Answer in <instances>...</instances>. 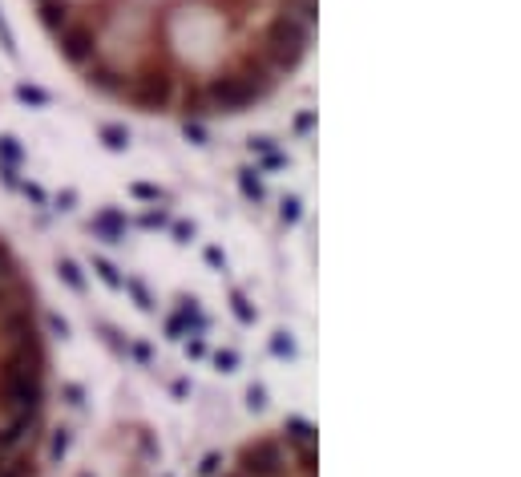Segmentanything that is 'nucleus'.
<instances>
[{
  "label": "nucleus",
  "instance_id": "nucleus-1",
  "mask_svg": "<svg viewBox=\"0 0 521 477\" xmlns=\"http://www.w3.org/2000/svg\"><path fill=\"white\" fill-rule=\"evenodd\" d=\"M89 231L97 238H105V243H125V218L118 211H101V215H94Z\"/></svg>",
  "mask_w": 521,
  "mask_h": 477
},
{
  "label": "nucleus",
  "instance_id": "nucleus-2",
  "mask_svg": "<svg viewBox=\"0 0 521 477\" xmlns=\"http://www.w3.org/2000/svg\"><path fill=\"white\" fill-rule=\"evenodd\" d=\"M238 191L247 194L251 202H263V198H267V191H263V178H259V166L238 170Z\"/></svg>",
  "mask_w": 521,
  "mask_h": 477
},
{
  "label": "nucleus",
  "instance_id": "nucleus-3",
  "mask_svg": "<svg viewBox=\"0 0 521 477\" xmlns=\"http://www.w3.org/2000/svg\"><path fill=\"white\" fill-rule=\"evenodd\" d=\"M94 271H97V279H101L105 287L121 291V284H125V279H121V271H118V267H114L109 259H105V255H94Z\"/></svg>",
  "mask_w": 521,
  "mask_h": 477
},
{
  "label": "nucleus",
  "instance_id": "nucleus-4",
  "mask_svg": "<svg viewBox=\"0 0 521 477\" xmlns=\"http://www.w3.org/2000/svg\"><path fill=\"white\" fill-rule=\"evenodd\" d=\"M57 271H61V279L69 284V291H77V295L85 291V275H81V267L73 259H57Z\"/></svg>",
  "mask_w": 521,
  "mask_h": 477
},
{
  "label": "nucleus",
  "instance_id": "nucleus-5",
  "mask_svg": "<svg viewBox=\"0 0 521 477\" xmlns=\"http://www.w3.org/2000/svg\"><path fill=\"white\" fill-rule=\"evenodd\" d=\"M17 97H21L24 105H33V110H45V105H48V94L41 89V85H28V81L17 85Z\"/></svg>",
  "mask_w": 521,
  "mask_h": 477
},
{
  "label": "nucleus",
  "instance_id": "nucleus-6",
  "mask_svg": "<svg viewBox=\"0 0 521 477\" xmlns=\"http://www.w3.org/2000/svg\"><path fill=\"white\" fill-rule=\"evenodd\" d=\"M21 158H24L21 142H17V138H8V134H4V138H0V166H17V162H21Z\"/></svg>",
  "mask_w": 521,
  "mask_h": 477
},
{
  "label": "nucleus",
  "instance_id": "nucleus-7",
  "mask_svg": "<svg viewBox=\"0 0 521 477\" xmlns=\"http://www.w3.org/2000/svg\"><path fill=\"white\" fill-rule=\"evenodd\" d=\"M101 142L109 146V150H125V146H130V134H125L121 125H101Z\"/></svg>",
  "mask_w": 521,
  "mask_h": 477
},
{
  "label": "nucleus",
  "instance_id": "nucleus-8",
  "mask_svg": "<svg viewBox=\"0 0 521 477\" xmlns=\"http://www.w3.org/2000/svg\"><path fill=\"white\" fill-rule=\"evenodd\" d=\"M121 287H125V291H130V295L138 300V308H142V311H154V300H150V291H145L142 279H125Z\"/></svg>",
  "mask_w": 521,
  "mask_h": 477
},
{
  "label": "nucleus",
  "instance_id": "nucleus-9",
  "mask_svg": "<svg viewBox=\"0 0 521 477\" xmlns=\"http://www.w3.org/2000/svg\"><path fill=\"white\" fill-rule=\"evenodd\" d=\"M271 352H275V356H283V360H295V340H291L287 332H275V336H271Z\"/></svg>",
  "mask_w": 521,
  "mask_h": 477
},
{
  "label": "nucleus",
  "instance_id": "nucleus-10",
  "mask_svg": "<svg viewBox=\"0 0 521 477\" xmlns=\"http://www.w3.org/2000/svg\"><path fill=\"white\" fill-rule=\"evenodd\" d=\"M299 215H303V211H299V198H295V194L279 202V218H283V227H295V223H299Z\"/></svg>",
  "mask_w": 521,
  "mask_h": 477
},
{
  "label": "nucleus",
  "instance_id": "nucleus-11",
  "mask_svg": "<svg viewBox=\"0 0 521 477\" xmlns=\"http://www.w3.org/2000/svg\"><path fill=\"white\" fill-rule=\"evenodd\" d=\"M17 191H21L24 198H28V202H37V207H45V202H48V194L41 191L37 182H28V178H21V182H17Z\"/></svg>",
  "mask_w": 521,
  "mask_h": 477
},
{
  "label": "nucleus",
  "instance_id": "nucleus-12",
  "mask_svg": "<svg viewBox=\"0 0 521 477\" xmlns=\"http://www.w3.org/2000/svg\"><path fill=\"white\" fill-rule=\"evenodd\" d=\"M69 441H73V437H69V429H57V433H53V445H48V453H53V461H61V457L69 453Z\"/></svg>",
  "mask_w": 521,
  "mask_h": 477
},
{
  "label": "nucleus",
  "instance_id": "nucleus-13",
  "mask_svg": "<svg viewBox=\"0 0 521 477\" xmlns=\"http://www.w3.org/2000/svg\"><path fill=\"white\" fill-rule=\"evenodd\" d=\"M214 368H218V372H235V368H238V352H235V348L214 352Z\"/></svg>",
  "mask_w": 521,
  "mask_h": 477
},
{
  "label": "nucleus",
  "instance_id": "nucleus-14",
  "mask_svg": "<svg viewBox=\"0 0 521 477\" xmlns=\"http://www.w3.org/2000/svg\"><path fill=\"white\" fill-rule=\"evenodd\" d=\"M130 194H134V198H145V202H162V198H166V194L158 191V187H150V182H134Z\"/></svg>",
  "mask_w": 521,
  "mask_h": 477
},
{
  "label": "nucleus",
  "instance_id": "nucleus-15",
  "mask_svg": "<svg viewBox=\"0 0 521 477\" xmlns=\"http://www.w3.org/2000/svg\"><path fill=\"white\" fill-rule=\"evenodd\" d=\"M247 408H251V413H263V408H267V388H263V384H251V388H247Z\"/></svg>",
  "mask_w": 521,
  "mask_h": 477
},
{
  "label": "nucleus",
  "instance_id": "nucleus-16",
  "mask_svg": "<svg viewBox=\"0 0 521 477\" xmlns=\"http://www.w3.org/2000/svg\"><path fill=\"white\" fill-rule=\"evenodd\" d=\"M235 315L242 320V324H255V320H259V311L251 308V304H247V300H242L238 291H235Z\"/></svg>",
  "mask_w": 521,
  "mask_h": 477
},
{
  "label": "nucleus",
  "instance_id": "nucleus-17",
  "mask_svg": "<svg viewBox=\"0 0 521 477\" xmlns=\"http://www.w3.org/2000/svg\"><path fill=\"white\" fill-rule=\"evenodd\" d=\"M291 437H295L299 445H311V425L308 421H299V417H291Z\"/></svg>",
  "mask_w": 521,
  "mask_h": 477
},
{
  "label": "nucleus",
  "instance_id": "nucleus-18",
  "mask_svg": "<svg viewBox=\"0 0 521 477\" xmlns=\"http://www.w3.org/2000/svg\"><path fill=\"white\" fill-rule=\"evenodd\" d=\"M170 218H166V211H145L142 215V227L145 231H158V227H166Z\"/></svg>",
  "mask_w": 521,
  "mask_h": 477
},
{
  "label": "nucleus",
  "instance_id": "nucleus-19",
  "mask_svg": "<svg viewBox=\"0 0 521 477\" xmlns=\"http://www.w3.org/2000/svg\"><path fill=\"white\" fill-rule=\"evenodd\" d=\"M0 45H4V53H8V57H17V41H12V28L4 24V17H0Z\"/></svg>",
  "mask_w": 521,
  "mask_h": 477
},
{
  "label": "nucleus",
  "instance_id": "nucleus-20",
  "mask_svg": "<svg viewBox=\"0 0 521 477\" xmlns=\"http://www.w3.org/2000/svg\"><path fill=\"white\" fill-rule=\"evenodd\" d=\"M186 356H190V360L206 356V340H202V336H190V340H186Z\"/></svg>",
  "mask_w": 521,
  "mask_h": 477
},
{
  "label": "nucleus",
  "instance_id": "nucleus-21",
  "mask_svg": "<svg viewBox=\"0 0 521 477\" xmlns=\"http://www.w3.org/2000/svg\"><path fill=\"white\" fill-rule=\"evenodd\" d=\"M194 235H198V227H194V223H174V238H178V243H190Z\"/></svg>",
  "mask_w": 521,
  "mask_h": 477
},
{
  "label": "nucleus",
  "instance_id": "nucleus-22",
  "mask_svg": "<svg viewBox=\"0 0 521 477\" xmlns=\"http://www.w3.org/2000/svg\"><path fill=\"white\" fill-rule=\"evenodd\" d=\"M206 263H211L214 271H227V255H222L218 247H206Z\"/></svg>",
  "mask_w": 521,
  "mask_h": 477
},
{
  "label": "nucleus",
  "instance_id": "nucleus-23",
  "mask_svg": "<svg viewBox=\"0 0 521 477\" xmlns=\"http://www.w3.org/2000/svg\"><path fill=\"white\" fill-rule=\"evenodd\" d=\"M57 207H61V211H73V207H77V191H61L57 194Z\"/></svg>",
  "mask_w": 521,
  "mask_h": 477
},
{
  "label": "nucleus",
  "instance_id": "nucleus-24",
  "mask_svg": "<svg viewBox=\"0 0 521 477\" xmlns=\"http://www.w3.org/2000/svg\"><path fill=\"white\" fill-rule=\"evenodd\" d=\"M48 328L65 340V336H69V320H61V315H48Z\"/></svg>",
  "mask_w": 521,
  "mask_h": 477
},
{
  "label": "nucleus",
  "instance_id": "nucleus-25",
  "mask_svg": "<svg viewBox=\"0 0 521 477\" xmlns=\"http://www.w3.org/2000/svg\"><path fill=\"white\" fill-rule=\"evenodd\" d=\"M0 178H4V187H12V191H17V182H21V178H17V166H0Z\"/></svg>",
  "mask_w": 521,
  "mask_h": 477
},
{
  "label": "nucleus",
  "instance_id": "nucleus-26",
  "mask_svg": "<svg viewBox=\"0 0 521 477\" xmlns=\"http://www.w3.org/2000/svg\"><path fill=\"white\" fill-rule=\"evenodd\" d=\"M65 397H69L73 408H81V388H77V384H65Z\"/></svg>",
  "mask_w": 521,
  "mask_h": 477
},
{
  "label": "nucleus",
  "instance_id": "nucleus-27",
  "mask_svg": "<svg viewBox=\"0 0 521 477\" xmlns=\"http://www.w3.org/2000/svg\"><path fill=\"white\" fill-rule=\"evenodd\" d=\"M214 469H218V457H214V453H211V457H206V461H202V477H211V474H214Z\"/></svg>",
  "mask_w": 521,
  "mask_h": 477
},
{
  "label": "nucleus",
  "instance_id": "nucleus-28",
  "mask_svg": "<svg viewBox=\"0 0 521 477\" xmlns=\"http://www.w3.org/2000/svg\"><path fill=\"white\" fill-rule=\"evenodd\" d=\"M81 477H94V474H81Z\"/></svg>",
  "mask_w": 521,
  "mask_h": 477
}]
</instances>
